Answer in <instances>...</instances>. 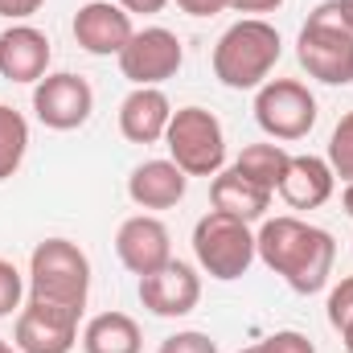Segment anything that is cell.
Returning <instances> with one entry per match:
<instances>
[{
	"instance_id": "1",
	"label": "cell",
	"mask_w": 353,
	"mask_h": 353,
	"mask_svg": "<svg viewBox=\"0 0 353 353\" xmlns=\"http://www.w3.org/2000/svg\"><path fill=\"white\" fill-rule=\"evenodd\" d=\"M255 255L263 259L292 292L312 296L329 283L337 263V243L325 226H312L296 214L267 218L255 234Z\"/></svg>"
},
{
	"instance_id": "2",
	"label": "cell",
	"mask_w": 353,
	"mask_h": 353,
	"mask_svg": "<svg viewBox=\"0 0 353 353\" xmlns=\"http://www.w3.org/2000/svg\"><path fill=\"white\" fill-rule=\"evenodd\" d=\"M279 29L263 17L234 21L214 46V79L230 90H259L279 62Z\"/></svg>"
},
{
	"instance_id": "3",
	"label": "cell",
	"mask_w": 353,
	"mask_h": 353,
	"mask_svg": "<svg viewBox=\"0 0 353 353\" xmlns=\"http://www.w3.org/2000/svg\"><path fill=\"white\" fill-rule=\"evenodd\" d=\"M296 58L308 70V79L325 87H345L353 83V25L345 21L337 0H325L308 12L300 37H296Z\"/></svg>"
},
{
	"instance_id": "4",
	"label": "cell",
	"mask_w": 353,
	"mask_h": 353,
	"mask_svg": "<svg viewBox=\"0 0 353 353\" xmlns=\"http://www.w3.org/2000/svg\"><path fill=\"white\" fill-rule=\"evenodd\" d=\"M193 255L210 279H222V283L243 279L251 271V263L259 259L255 255V230H251V222H243L234 214L210 210L193 226Z\"/></svg>"
},
{
	"instance_id": "5",
	"label": "cell",
	"mask_w": 353,
	"mask_h": 353,
	"mask_svg": "<svg viewBox=\"0 0 353 353\" xmlns=\"http://www.w3.org/2000/svg\"><path fill=\"white\" fill-rule=\"evenodd\" d=\"M90 292V259L70 239H46L29 255V296L87 308Z\"/></svg>"
},
{
	"instance_id": "6",
	"label": "cell",
	"mask_w": 353,
	"mask_h": 353,
	"mask_svg": "<svg viewBox=\"0 0 353 353\" xmlns=\"http://www.w3.org/2000/svg\"><path fill=\"white\" fill-rule=\"evenodd\" d=\"M169 161L185 176H218L226 165V132L205 107H176L165 132Z\"/></svg>"
},
{
	"instance_id": "7",
	"label": "cell",
	"mask_w": 353,
	"mask_h": 353,
	"mask_svg": "<svg viewBox=\"0 0 353 353\" xmlns=\"http://www.w3.org/2000/svg\"><path fill=\"white\" fill-rule=\"evenodd\" d=\"M255 123L271 140H304L316 128V94L296 79H267L255 94Z\"/></svg>"
},
{
	"instance_id": "8",
	"label": "cell",
	"mask_w": 353,
	"mask_h": 353,
	"mask_svg": "<svg viewBox=\"0 0 353 353\" xmlns=\"http://www.w3.org/2000/svg\"><path fill=\"white\" fill-rule=\"evenodd\" d=\"M79 321H83V308L29 296V304H21L17 312L12 345L21 353H70L79 345Z\"/></svg>"
},
{
	"instance_id": "9",
	"label": "cell",
	"mask_w": 353,
	"mask_h": 353,
	"mask_svg": "<svg viewBox=\"0 0 353 353\" xmlns=\"http://www.w3.org/2000/svg\"><path fill=\"white\" fill-rule=\"evenodd\" d=\"M185 62V46L173 29H161V25H148V29H136L132 41L123 46L119 54V70L132 87H161L169 83Z\"/></svg>"
},
{
	"instance_id": "10",
	"label": "cell",
	"mask_w": 353,
	"mask_h": 353,
	"mask_svg": "<svg viewBox=\"0 0 353 353\" xmlns=\"http://www.w3.org/2000/svg\"><path fill=\"white\" fill-rule=\"evenodd\" d=\"M33 111L50 132H74L94 111V90L87 79H79L70 70L46 74L41 83H33Z\"/></svg>"
},
{
	"instance_id": "11",
	"label": "cell",
	"mask_w": 353,
	"mask_h": 353,
	"mask_svg": "<svg viewBox=\"0 0 353 353\" xmlns=\"http://www.w3.org/2000/svg\"><path fill=\"white\" fill-rule=\"evenodd\" d=\"M197 300H201V275L181 259H169L161 271L140 279V304L152 316H165V321L189 316L197 308Z\"/></svg>"
},
{
	"instance_id": "12",
	"label": "cell",
	"mask_w": 353,
	"mask_h": 353,
	"mask_svg": "<svg viewBox=\"0 0 353 353\" xmlns=\"http://www.w3.org/2000/svg\"><path fill=\"white\" fill-rule=\"evenodd\" d=\"M115 255H119V263L128 267L132 275H140V279L152 275V271H161V267L173 259L169 226L161 218H152V214L128 218L119 226V234H115Z\"/></svg>"
},
{
	"instance_id": "13",
	"label": "cell",
	"mask_w": 353,
	"mask_h": 353,
	"mask_svg": "<svg viewBox=\"0 0 353 353\" xmlns=\"http://www.w3.org/2000/svg\"><path fill=\"white\" fill-rule=\"evenodd\" d=\"M74 41L94 54V58H119L123 54V46L132 41V17L119 8V4H111V0H87L79 12H74Z\"/></svg>"
},
{
	"instance_id": "14",
	"label": "cell",
	"mask_w": 353,
	"mask_h": 353,
	"mask_svg": "<svg viewBox=\"0 0 353 353\" xmlns=\"http://www.w3.org/2000/svg\"><path fill=\"white\" fill-rule=\"evenodd\" d=\"M50 37L37 29V25H8L0 33V79L8 83H41L50 74Z\"/></svg>"
},
{
	"instance_id": "15",
	"label": "cell",
	"mask_w": 353,
	"mask_h": 353,
	"mask_svg": "<svg viewBox=\"0 0 353 353\" xmlns=\"http://www.w3.org/2000/svg\"><path fill=\"white\" fill-rule=\"evenodd\" d=\"M169 119H173V103L161 87H132V94L119 103V132L132 144L165 140Z\"/></svg>"
},
{
	"instance_id": "16",
	"label": "cell",
	"mask_w": 353,
	"mask_h": 353,
	"mask_svg": "<svg viewBox=\"0 0 353 353\" xmlns=\"http://www.w3.org/2000/svg\"><path fill=\"white\" fill-rule=\"evenodd\" d=\"M333 185H337V176L329 169V161L308 152V157H292V165H288V173H283L275 193L292 210H316V205H325L333 197Z\"/></svg>"
},
{
	"instance_id": "17",
	"label": "cell",
	"mask_w": 353,
	"mask_h": 353,
	"mask_svg": "<svg viewBox=\"0 0 353 353\" xmlns=\"http://www.w3.org/2000/svg\"><path fill=\"white\" fill-rule=\"evenodd\" d=\"M185 189H189V176L173 161H144L128 176V197L140 210H173L185 197Z\"/></svg>"
},
{
	"instance_id": "18",
	"label": "cell",
	"mask_w": 353,
	"mask_h": 353,
	"mask_svg": "<svg viewBox=\"0 0 353 353\" xmlns=\"http://www.w3.org/2000/svg\"><path fill=\"white\" fill-rule=\"evenodd\" d=\"M210 201L222 214H234L243 222H259L267 210H271V189L247 181V176H239L234 169H226V173H218L210 181Z\"/></svg>"
},
{
	"instance_id": "19",
	"label": "cell",
	"mask_w": 353,
	"mask_h": 353,
	"mask_svg": "<svg viewBox=\"0 0 353 353\" xmlns=\"http://www.w3.org/2000/svg\"><path fill=\"white\" fill-rule=\"evenodd\" d=\"M79 341H83V353H140L144 350L140 325L128 312H99V316H90Z\"/></svg>"
},
{
	"instance_id": "20",
	"label": "cell",
	"mask_w": 353,
	"mask_h": 353,
	"mask_svg": "<svg viewBox=\"0 0 353 353\" xmlns=\"http://www.w3.org/2000/svg\"><path fill=\"white\" fill-rule=\"evenodd\" d=\"M288 165H292V157L279 148V144H247L239 157H234V173L247 176V181H255V185H263V189H279V181L288 173Z\"/></svg>"
},
{
	"instance_id": "21",
	"label": "cell",
	"mask_w": 353,
	"mask_h": 353,
	"mask_svg": "<svg viewBox=\"0 0 353 353\" xmlns=\"http://www.w3.org/2000/svg\"><path fill=\"white\" fill-rule=\"evenodd\" d=\"M25 152H29V123L17 107L0 103V181H8L21 169Z\"/></svg>"
},
{
	"instance_id": "22",
	"label": "cell",
	"mask_w": 353,
	"mask_h": 353,
	"mask_svg": "<svg viewBox=\"0 0 353 353\" xmlns=\"http://www.w3.org/2000/svg\"><path fill=\"white\" fill-rule=\"evenodd\" d=\"M329 169L333 176H341V181H353V111L350 115H341V123L333 128V136H329Z\"/></svg>"
},
{
	"instance_id": "23",
	"label": "cell",
	"mask_w": 353,
	"mask_h": 353,
	"mask_svg": "<svg viewBox=\"0 0 353 353\" xmlns=\"http://www.w3.org/2000/svg\"><path fill=\"white\" fill-rule=\"evenodd\" d=\"M21 296H25V275L17 271V263L0 259V316L21 312Z\"/></svg>"
},
{
	"instance_id": "24",
	"label": "cell",
	"mask_w": 353,
	"mask_h": 353,
	"mask_svg": "<svg viewBox=\"0 0 353 353\" xmlns=\"http://www.w3.org/2000/svg\"><path fill=\"white\" fill-rule=\"evenodd\" d=\"M325 312H329V325L341 333L345 325H350L353 316V275H345L333 292H329V304H325Z\"/></svg>"
},
{
	"instance_id": "25",
	"label": "cell",
	"mask_w": 353,
	"mask_h": 353,
	"mask_svg": "<svg viewBox=\"0 0 353 353\" xmlns=\"http://www.w3.org/2000/svg\"><path fill=\"white\" fill-rule=\"evenodd\" d=\"M157 353H218V341H214L210 333L185 329V333H173V337H165Z\"/></svg>"
},
{
	"instance_id": "26",
	"label": "cell",
	"mask_w": 353,
	"mask_h": 353,
	"mask_svg": "<svg viewBox=\"0 0 353 353\" xmlns=\"http://www.w3.org/2000/svg\"><path fill=\"white\" fill-rule=\"evenodd\" d=\"M259 345H263V353H316V345L304 333H296V329H279V333L263 337Z\"/></svg>"
},
{
	"instance_id": "27",
	"label": "cell",
	"mask_w": 353,
	"mask_h": 353,
	"mask_svg": "<svg viewBox=\"0 0 353 353\" xmlns=\"http://www.w3.org/2000/svg\"><path fill=\"white\" fill-rule=\"evenodd\" d=\"M173 4L189 17H218V12L230 8V0H173Z\"/></svg>"
},
{
	"instance_id": "28",
	"label": "cell",
	"mask_w": 353,
	"mask_h": 353,
	"mask_svg": "<svg viewBox=\"0 0 353 353\" xmlns=\"http://www.w3.org/2000/svg\"><path fill=\"white\" fill-rule=\"evenodd\" d=\"M41 4H46V0H0V17H8V21H29Z\"/></svg>"
},
{
	"instance_id": "29",
	"label": "cell",
	"mask_w": 353,
	"mask_h": 353,
	"mask_svg": "<svg viewBox=\"0 0 353 353\" xmlns=\"http://www.w3.org/2000/svg\"><path fill=\"white\" fill-rule=\"evenodd\" d=\"M128 17H152V12H161L169 0H115Z\"/></svg>"
},
{
	"instance_id": "30",
	"label": "cell",
	"mask_w": 353,
	"mask_h": 353,
	"mask_svg": "<svg viewBox=\"0 0 353 353\" xmlns=\"http://www.w3.org/2000/svg\"><path fill=\"white\" fill-rule=\"evenodd\" d=\"M283 0H230L234 12H275Z\"/></svg>"
},
{
	"instance_id": "31",
	"label": "cell",
	"mask_w": 353,
	"mask_h": 353,
	"mask_svg": "<svg viewBox=\"0 0 353 353\" xmlns=\"http://www.w3.org/2000/svg\"><path fill=\"white\" fill-rule=\"evenodd\" d=\"M341 345H345V353H353V316H350V325L341 329Z\"/></svg>"
},
{
	"instance_id": "32",
	"label": "cell",
	"mask_w": 353,
	"mask_h": 353,
	"mask_svg": "<svg viewBox=\"0 0 353 353\" xmlns=\"http://www.w3.org/2000/svg\"><path fill=\"white\" fill-rule=\"evenodd\" d=\"M341 205H345V214L353 218V181L345 185V193H341Z\"/></svg>"
},
{
	"instance_id": "33",
	"label": "cell",
	"mask_w": 353,
	"mask_h": 353,
	"mask_svg": "<svg viewBox=\"0 0 353 353\" xmlns=\"http://www.w3.org/2000/svg\"><path fill=\"white\" fill-rule=\"evenodd\" d=\"M337 4H341V12H345V21L353 25V0H337Z\"/></svg>"
},
{
	"instance_id": "34",
	"label": "cell",
	"mask_w": 353,
	"mask_h": 353,
	"mask_svg": "<svg viewBox=\"0 0 353 353\" xmlns=\"http://www.w3.org/2000/svg\"><path fill=\"white\" fill-rule=\"evenodd\" d=\"M0 353H21V350H17V345H8V341L0 337Z\"/></svg>"
},
{
	"instance_id": "35",
	"label": "cell",
	"mask_w": 353,
	"mask_h": 353,
	"mask_svg": "<svg viewBox=\"0 0 353 353\" xmlns=\"http://www.w3.org/2000/svg\"><path fill=\"white\" fill-rule=\"evenodd\" d=\"M243 353H263V345H247Z\"/></svg>"
}]
</instances>
